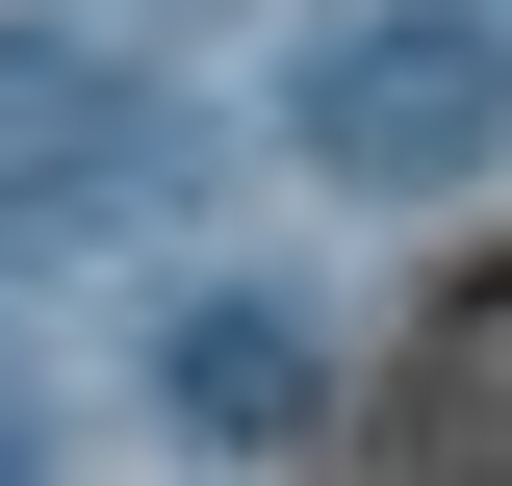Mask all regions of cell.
Segmentation results:
<instances>
[{"mask_svg": "<svg viewBox=\"0 0 512 486\" xmlns=\"http://www.w3.org/2000/svg\"><path fill=\"white\" fill-rule=\"evenodd\" d=\"M154 410H205V435H282V410H308V333H282V307H205L180 359H154Z\"/></svg>", "mask_w": 512, "mask_h": 486, "instance_id": "2", "label": "cell"}, {"mask_svg": "<svg viewBox=\"0 0 512 486\" xmlns=\"http://www.w3.org/2000/svg\"><path fill=\"white\" fill-rule=\"evenodd\" d=\"M0 486H52V410H26V384H0Z\"/></svg>", "mask_w": 512, "mask_h": 486, "instance_id": "3", "label": "cell"}, {"mask_svg": "<svg viewBox=\"0 0 512 486\" xmlns=\"http://www.w3.org/2000/svg\"><path fill=\"white\" fill-rule=\"evenodd\" d=\"M308 128L359 154V180H461V128H487V26H436V0H410V26H333V52H308Z\"/></svg>", "mask_w": 512, "mask_h": 486, "instance_id": "1", "label": "cell"}]
</instances>
